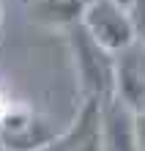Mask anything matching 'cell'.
<instances>
[{
  "mask_svg": "<svg viewBox=\"0 0 145 151\" xmlns=\"http://www.w3.org/2000/svg\"><path fill=\"white\" fill-rule=\"evenodd\" d=\"M8 113V102L3 99V93H0V121H3V115Z\"/></svg>",
  "mask_w": 145,
  "mask_h": 151,
  "instance_id": "cell-9",
  "label": "cell"
},
{
  "mask_svg": "<svg viewBox=\"0 0 145 151\" xmlns=\"http://www.w3.org/2000/svg\"><path fill=\"white\" fill-rule=\"evenodd\" d=\"M129 14H131L134 30H137V41L145 44V0H134L129 6Z\"/></svg>",
  "mask_w": 145,
  "mask_h": 151,
  "instance_id": "cell-6",
  "label": "cell"
},
{
  "mask_svg": "<svg viewBox=\"0 0 145 151\" xmlns=\"http://www.w3.org/2000/svg\"><path fill=\"white\" fill-rule=\"evenodd\" d=\"M85 3H90V0H85Z\"/></svg>",
  "mask_w": 145,
  "mask_h": 151,
  "instance_id": "cell-12",
  "label": "cell"
},
{
  "mask_svg": "<svg viewBox=\"0 0 145 151\" xmlns=\"http://www.w3.org/2000/svg\"><path fill=\"white\" fill-rule=\"evenodd\" d=\"M69 39V50L74 58V72L79 80L85 99L90 102H110L115 96V80H118V55L110 52L107 47H101L90 30L82 22L66 30Z\"/></svg>",
  "mask_w": 145,
  "mask_h": 151,
  "instance_id": "cell-1",
  "label": "cell"
},
{
  "mask_svg": "<svg viewBox=\"0 0 145 151\" xmlns=\"http://www.w3.org/2000/svg\"><path fill=\"white\" fill-rule=\"evenodd\" d=\"M41 151H71V148H69V143H66V137L60 135L58 140H52V143H49L47 148H41Z\"/></svg>",
  "mask_w": 145,
  "mask_h": 151,
  "instance_id": "cell-8",
  "label": "cell"
},
{
  "mask_svg": "<svg viewBox=\"0 0 145 151\" xmlns=\"http://www.w3.org/2000/svg\"><path fill=\"white\" fill-rule=\"evenodd\" d=\"M137 148L145 151V110L137 113Z\"/></svg>",
  "mask_w": 145,
  "mask_h": 151,
  "instance_id": "cell-7",
  "label": "cell"
},
{
  "mask_svg": "<svg viewBox=\"0 0 145 151\" xmlns=\"http://www.w3.org/2000/svg\"><path fill=\"white\" fill-rule=\"evenodd\" d=\"M115 3H121V6H126V8H129V6L134 3V0H115Z\"/></svg>",
  "mask_w": 145,
  "mask_h": 151,
  "instance_id": "cell-10",
  "label": "cell"
},
{
  "mask_svg": "<svg viewBox=\"0 0 145 151\" xmlns=\"http://www.w3.org/2000/svg\"><path fill=\"white\" fill-rule=\"evenodd\" d=\"M115 96L123 99L131 110H145V44L134 41L131 47L118 52V80Z\"/></svg>",
  "mask_w": 145,
  "mask_h": 151,
  "instance_id": "cell-4",
  "label": "cell"
},
{
  "mask_svg": "<svg viewBox=\"0 0 145 151\" xmlns=\"http://www.w3.org/2000/svg\"><path fill=\"white\" fill-rule=\"evenodd\" d=\"M52 140H58V137L47 129V124L25 107L22 110L8 107V113L0 121V146H3V151H41Z\"/></svg>",
  "mask_w": 145,
  "mask_h": 151,
  "instance_id": "cell-3",
  "label": "cell"
},
{
  "mask_svg": "<svg viewBox=\"0 0 145 151\" xmlns=\"http://www.w3.org/2000/svg\"><path fill=\"white\" fill-rule=\"evenodd\" d=\"M0 6H3V0H0ZM0 11H3V8H0Z\"/></svg>",
  "mask_w": 145,
  "mask_h": 151,
  "instance_id": "cell-11",
  "label": "cell"
},
{
  "mask_svg": "<svg viewBox=\"0 0 145 151\" xmlns=\"http://www.w3.org/2000/svg\"><path fill=\"white\" fill-rule=\"evenodd\" d=\"M82 25L101 47H107L115 55L137 41V30H134L129 8L115 3V0H90L85 8Z\"/></svg>",
  "mask_w": 145,
  "mask_h": 151,
  "instance_id": "cell-2",
  "label": "cell"
},
{
  "mask_svg": "<svg viewBox=\"0 0 145 151\" xmlns=\"http://www.w3.org/2000/svg\"><path fill=\"white\" fill-rule=\"evenodd\" d=\"M101 135L104 151H140L137 148V110L112 96L101 104Z\"/></svg>",
  "mask_w": 145,
  "mask_h": 151,
  "instance_id": "cell-5",
  "label": "cell"
}]
</instances>
